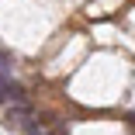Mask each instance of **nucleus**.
Masks as SVG:
<instances>
[{"mask_svg": "<svg viewBox=\"0 0 135 135\" xmlns=\"http://www.w3.org/2000/svg\"><path fill=\"white\" fill-rule=\"evenodd\" d=\"M28 118H31V104L28 100H11L7 104V125L11 128H21Z\"/></svg>", "mask_w": 135, "mask_h": 135, "instance_id": "f257e3e1", "label": "nucleus"}, {"mask_svg": "<svg viewBox=\"0 0 135 135\" xmlns=\"http://www.w3.org/2000/svg\"><path fill=\"white\" fill-rule=\"evenodd\" d=\"M11 100H24V87L14 83L11 76H0V104H11Z\"/></svg>", "mask_w": 135, "mask_h": 135, "instance_id": "f03ea898", "label": "nucleus"}, {"mask_svg": "<svg viewBox=\"0 0 135 135\" xmlns=\"http://www.w3.org/2000/svg\"><path fill=\"white\" fill-rule=\"evenodd\" d=\"M21 128H24V132H28V135H49V132H45L42 125H35V121H24Z\"/></svg>", "mask_w": 135, "mask_h": 135, "instance_id": "7ed1b4c3", "label": "nucleus"}, {"mask_svg": "<svg viewBox=\"0 0 135 135\" xmlns=\"http://www.w3.org/2000/svg\"><path fill=\"white\" fill-rule=\"evenodd\" d=\"M52 135H62V132H52Z\"/></svg>", "mask_w": 135, "mask_h": 135, "instance_id": "20e7f679", "label": "nucleus"}]
</instances>
